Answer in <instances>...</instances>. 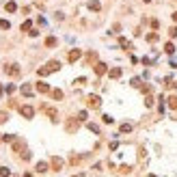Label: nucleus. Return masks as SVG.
Here are the masks:
<instances>
[{"mask_svg":"<svg viewBox=\"0 0 177 177\" xmlns=\"http://www.w3.org/2000/svg\"><path fill=\"white\" fill-rule=\"evenodd\" d=\"M58 69H60V63H58V60H50L46 67H41L37 74H39V76H48V74H52V71H58Z\"/></svg>","mask_w":177,"mask_h":177,"instance_id":"nucleus-1","label":"nucleus"},{"mask_svg":"<svg viewBox=\"0 0 177 177\" xmlns=\"http://www.w3.org/2000/svg\"><path fill=\"white\" fill-rule=\"evenodd\" d=\"M86 104H88V108L97 110L99 106H102V99H99L97 95H88V97H86Z\"/></svg>","mask_w":177,"mask_h":177,"instance_id":"nucleus-2","label":"nucleus"},{"mask_svg":"<svg viewBox=\"0 0 177 177\" xmlns=\"http://www.w3.org/2000/svg\"><path fill=\"white\" fill-rule=\"evenodd\" d=\"M20 114L24 119H32V114H35V108L32 106H20Z\"/></svg>","mask_w":177,"mask_h":177,"instance_id":"nucleus-3","label":"nucleus"},{"mask_svg":"<svg viewBox=\"0 0 177 177\" xmlns=\"http://www.w3.org/2000/svg\"><path fill=\"white\" fill-rule=\"evenodd\" d=\"M78 123H80L78 119H67V123H65V128H67V132H69V134H74V132L78 130Z\"/></svg>","mask_w":177,"mask_h":177,"instance_id":"nucleus-4","label":"nucleus"},{"mask_svg":"<svg viewBox=\"0 0 177 177\" xmlns=\"http://www.w3.org/2000/svg\"><path fill=\"white\" fill-rule=\"evenodd\" d=\"M37 91H39V93H50V84H48V82H43V80H39V82H37Z\"/></svg>","mask_w":177,"mask_h":177,"instance_id":"nucleus-5","label":"nucleus"},{"mask_svg":"<svg viewBox=\"0 0 177 177\" xmlns=\"http://www.w3.org/2000/svg\"><path fill=\"white\" fill-rule=\"evenodd\" d=\"M82 56V52H80V50H71V52H69V56H67V60H69V63H76V60H78Z\"/></svg>","mask_w":177,"mask_h":177,"instance_id":"nucleus-6","label":"nucleus"},{"mask_svg":"<svg viewBox=\"0 0 177 177\" xmlns=\"http://www.w3.org/2000/svg\"><path fill=\"white\" fill-rule=\"evenodd\" d=\"M13 151H15V153H22V151H24V140L15 138V140H13Z\"/></svg>","mask_w":177,"mask_h":177,"instance_id":"nucleus-7","label":"nucleus"},{"mask_svg":"<svg viewBox=\"0 0 177 177\" xmlns=\"http://www.w3.org/2000/svg\"><path fill=\"white\" fill-rule=\"evenodd\" d=\"M93 69H95V74L97 76H104V74H106V63H95V67H93Z\"/></svg>","mask_w":177,"mask_h":177,"instance_id":"nucleus-8","label":"nucleus"},{"mask_svg":"<svg viewBox=\"0 0 177 177\" xmlns=\"http://www.w3.org/2000/svg\"><path fill=\"white\" fill-rule=\"evenodd\" d=\"M52 169H54V171H60V169H63V160H60L58 156L52 158Z\"/></svg>","mask_w":177,"mask_h":177,"instance_id":"nucleus-9","label":"nucleus"},{"mask_svg":"<svg viewBox=\"0 0 177 177\" xmlns=\"http://www.w3.org/2000/svg\"><path fill=\"white\" fill-rule=\"evenodd\" d=\"M4 9H7V11H9V13H15V11H18V4H15V2H13V0H9V2H7V4H4Z\"/></svg>","mask_w":177,"mask_h":177,"instance_id":"nucleus-10","label":"nucleus"},{"mask_svg":"<svg viewBox=\"0 0 177 177\" xmlns=\"http://www.w3.org/2000/svg\"><path fill=\"white\" fill-rule=\"evenodd\" d=\"M108 76H110V78H112V80H117V78H121V69H119V67L110 69V71H108Z\"/></svg>","mask_w":177,"mask_h":177,"instance_id":"nucleus-11","label":"nucleus"},{"mask_svg":"<svg viewBox=\"0 0 177 177\" xmlns=\"http://www.w3.org/2000/svg\"><path fill=\"white\" fill-rule=\"evenodd\" d=\"M169 108L171 110H177V95H171L169 97Z\"/></svg>","mask_w":177,"mask_h":177,"instance_id":"nucleus-12","label":"nucleus"},{"mask_svg":"<svg viewBox=\"0 0 177 177\" xmlns=\"http://www.w3.org/2000/svg\"><path fill=\"white\" fill-rule=\"evenodd\" d=\"M48 117L52 119L54 123H56V121H58V112H56V110H54V108H48Z\"/></svg>","mask_w":177,"mask_h":177,"instance_id":"nucleus-13","label":"nucleus"},{"mask_svg":"<svg viewBox=\"0 0 177 177\" xmlns=\"http://www.w3.org/2000/svg\"><path fill=\"white\" fill-rule=\"evenodd\" d=\"M7 74L9 76H20V67H18V65H11V67L7 69Z\"/></svg>","mask_w":177,"mask_h":177,"instance_id":"nucleus-14","label":"nucleus"},{"mask_svg":"<svg viewBox=\"0 0 177 177\" xmlns=\"http://www.w3.org/2000/svg\"><path fill=\"white\" fill-rule=\"evenodd\" d=\"M20 91H22V93H24V95H26V97H30V95H32V86H30V84H24V86H22V88H20Z\"/></svg>","mask_w":177,"mask_h":177,"instance_id":"nucleus-15","label":"nucleus"},{"mask_svg":"<svg viewBox=\"0 0 177 177\" xmlns=\"http://www.w3.org/2000/svg\"><path fill=\"white\" fill-rule=\"evenodd\" d=\"M48 171V162H37V173H46Z\"/></svg>","mask_w":177,"mask_h":177,"instance_id":"nucleus-16","label":"nucleus"},{"mask_svg":"<svg viewBox=\"0 0 177 177\" xmlns=\"http://www.w3.org/2000/svg\"><path fill=\"white\" fill-rule=\"evenodd\" d=\"M52 97L56 99V102H58V99H63V91H60V88H54V91H52Z\"/></svg>","mask_w":177,"mask_h":177,"instance_id":"nucleus-17","label":"nucleus"},{"mask_svg":"<svg viewBox=\"0 0 177 177\" xmlns=\"http://www.w3.org/2000/svg\"><path fill=\"white\" fill-rule=\"evenodd\" d=\"M88 9H91V11H99L102 7H99V2H97V0H91V2H88Z\"/></svg>","mask_w":177,"mask_h":177,"instance_id":"nucleus-18","label":"nucleus"},{"mask_svg":"<svg viewBox=\"0 0 177 177\" xmlns=\"http://www.w3.org/2000/svg\"><path fill=\"white\" fill-rule=\"evenodd\" d=\"M0 28H2V30H9V28H11V22H9V20H0Z\"/></svg>","mask_w":177,"mask_h":177,"instance_id":"nucleus-19","label":"nucleus"},{"mask_svg":"<svg viewBox=\"0 0 177 177\" xmlns=\"http://www.w3.org/2000/svg\"><path fill=\"white\" fill-rule=\"evenodd\" d=\"M46 46H48V48H54V46H56V37H48V39H46Z\"/></svg>","mask_w":177,"mask_h":177,"instance_id":"nucleus-20","label":"nucleus"},{"mask_svg":"<svg viewBox=\"0 0 177 177\" xmlns=\"http://www.w3.org/2000/svg\"><path fill=\"white\" fill-rule=\"evenodd\" d=\"M121 132H123V134L132 132V123H121Z\"/></svg>","mask_w":177,"mask_h":177,"instance_id":"nucleus-21","label":"nucleus"},{"mask_svg":"<svg viewBox=\"0 0 177 177\" xmlns=\"http://www.w3.org/2000/svg\"><path fill=\"white\" fill-rule=\"evenodd\" d=\"M119 43H121V48H125V50H130V41L125 39V37H121V39H119Z\"/></svg>","mask_w":177,"mask_h":177,"instance_id":"nucleus-22","label":"nucleus"},{"mask_svg":"<svg viewBox=\"0 0 177 177\" xmlns=\"http://www.w3.org/2000/svg\"><path fill=\"white\" fill-rule=\"evenodd\" d=\"M9 175H11V171L7 166H0V177H9Z\"/></svg>","mask_w":177,"mask_h":177,"instance_id":"nucleus-23","label":"nucleus"},{"mask_svg":"<svg viewBox=\"0 0 177 177\" xmlns=\"http://www.w3.org/2000/svg\"><path fill=\"white\" fill-rule=\"evenodd\" d=\"M164 50H166V54H175V46H173V43H166Z\"/></svg>","mask_w":177,"mask_h":177,"instance_id":"nucleus-24","label":"nucleus"},{"mask_svg":"<svg viewBox=\"0 0 177 177\" xmlns=\"http://www.w3.org/2000/svg\"><path fill=\"white\" fill-rule=\"evenodd\" d=\"M119 173H123V175L125 173H132V169L128 166V164H123V166H119Z\"/></svg>","mask_w":177,"mask_h":177,"instance_id":"nucleus-25","label":"nucleus"},{"mask_svg":"<svg viewBox=\"0 0 177 177\" xmlns=\"http://www.w3.org/2000/svg\"><path fill=\"white\" fill-rule=\"evenodd\" d=\"M26 30H30V20H26L24 24H22V32H26Z\"/></svg>","mask_w":177,"mask_h":177,"instance_id":"nucleus-26","label":"nucleus"},{"mask_svg":"<svg viewBox=\"0 0 177 177\" xmlns=\"http://www.w3.org/2000/svg\"><path fill=\"white\" fill-rule=\"evenodd\" d=\"M147 41L156 43V41H158V35H156V32H151V35H147Z\"/></svg>","mask_w":177,"mask_h":177,"instance_id":"nucleus-27","label":"nucleus"},{"mask_svg":"<svg viewBox=\"0 0 177 177\" xmlns=\"http://www.w3.org/2000/svg\"><path fill=\"white\" fill-rule=\"evenodd\" d=\"M2 140H4V143H13V140H15V136H11V134H4V136H2Z\"/></svg>","mask_w":177,"mask_h":177,"instance_id":"nucleus-28","label":"nucleus"},{"mask_svg":"<svg viewBox=\"0 0 177 177\" xmlns=\"http://www.w3.org/2000/svg\"><path fill=\"white\" fill-rule=\"evenodd\" d=\"M78 121H86V110H80L78 112Z\"/></svg>","mask_w":177,"mask_h":177,"instance_id":"nucleus-29","label":"nucleus"},{"mask_svg":"<svg viewBox=\"0 0 177 177\" xmlns=\"http://www.w3.org/2000/svg\"><path fill=\"white\" fill-rule=\"evenodd\" d=\"M88 130H91V132H95V134H99V128H97L95 123H88Z\"/></svg>","mask_w":177,"mask_h":177,"instance_id":"nucleus-30","label":"nucleus"},{"mask_svg":"<svg viewBox=\"0 0 177 177\" xmlns=\"http://www.w3.org/2000/svg\"><path fill=\"white\" fill-rule=\"evenodd\" d=\"M80 160H82L80 156H71V158H69V162H71V164H78V162H80Z\"/></svg>","mask_w":177,"mask_h":177,"instance_id":"nucleus-31","label":"nucleus"},{"mask_svg":"<svg viewBox=\"0 0 177 177\" xmlns=\"http://www.w3.org/2000/svg\"><path fill=\"white\" fill-rule=\"evenodd\" d=\"M102 119H104V123H112V121H114L112 117H110V114H104V117H102Z\"/></svg>","mask_w":177,"mask_h":177,"instance_id":"nucleus-32","label":"nucleus"},{"mask_svg":"<svg viewBox=\"0 0 177 177\" xmlns=\"http://www.w3.org/2000/svg\"><path fill=\"white\" fill-rule=\"evenodd\" d=\"M169 35H171V37H177V26H173V28H169Z\"/></svg>","mask_w":177,"mask_h":177,"instance_id":"nucleus-33","label":"nucleus"},{"mask_svg":"<svg viewBox=\"0 0 177 177\" xmlns=\"http://www.w3.org/2000/svg\"><path fill=\"white\" fill-rule=\"evenodd\" d=\"M130 84H132V86H138V88H140V80H138V78H134V80L130 82Z\"/></svg>","mask_w":177,"mask_h":177,"instance_id":"nucleus-34","label":"nucleus"},{"mask_svg":"<svg viewBox=\"0 0 177 177\" xmlns=\"http://www.w3.org/2000/svg\"><path fill=\"white\" fill-rule=\"evenodd\" d=\"M145 106H153V99H151V95H149V97L145 99Z\"/></svg>","mask_w":177,"mask_h":177,"instance_id":"nucleus-35","label":"nucleus"},{"mask_svg":"<svg viewBox=\"0 0 177 177\" xmlns=\"http://www.w3.org/2000/svg\"><path fill=\"white\" fill-rule=\"evenodd\" d=\"M22 160H30V153L28 151H22Z\"/></svg>","mask_w":177,"mask_h":177,"instance_id":"nucleus-36","label":"nucleus"},{"mask_svg":"<svg viewBox=\"0 0 177 177\" xmlns=\"http://www.w3.org/2000/svg\"><path fill=\"white\" fill-rule=\"evenodd\" d=\"M13 91H15V86H13V84H7V93H9V95H11Z\"/></svg>","mask_w":177,"mask_h":177,"instance_id":"nucleus-37","label":"nucleus"},{"mask_svg":"<svg viewBox=\"0 0 177 177\" xmlns=\"http://www.w3.org/2000/svg\"><path fill=\"white\" fill-rule=\"evenodd\" d=\"M173 22H175V24H177V11H175V13H173Z\"/></svg>","mask_w":177,"mask_h":177,"instance_id":"nucleus-38","label":"nucleus"},{"mask_svg":"<svg viewBox=\"0 0 177 177\" xmlns=\"http://www.w3.org/2000/svg\"><path fill=\"white\" fill-rule=\"evenodd\" d=\"M171 86H173V88H175V91H177V82H173V84H171Z\"/></svg>","mask_w":177,"mask_h":177,"instance_id":"nucleus-39","label":"nucleus"},{"mask_svg":"<svg viewBox=\"0 0 177 177\" xmlns=\"http://www.w3.org/2000/svg\"><path fill=\"white\" fill-rule=\"evenodd\" d=\"M143 2H151V0H143Z\"/></svg>","mask_w":177,"mask_h":177,"instance_id":"nucleus-40","label":"nucleus"},{"mask_svg":"<svg viewBox=\"0 0 177 177\" xmlns=\"http://www.w3.org/2000/svg\"><path fill=\"white\" fill-rule=\"evenodd\" d=\"M0 93H2V84H0Z\"/></svg>","mask_w":177,"mask_h":177,"instance_id":"nucleus-41","label":"nucleus"},{"mask_svg":"<svg viewBox=\"0 0 177 177\" xmlns=\"http://www.w3.org/2000/svg\"><path fill=\"white\" fill-rule=\"evenodd\" d=\"M0 140H2V136H0Z\"/></svg>","mask_w":177,"mask_h":177,"instance_id":"nucleus-42","label":"nucleus"}]
</instances>
